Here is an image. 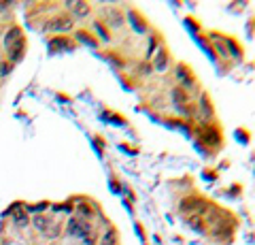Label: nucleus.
I'll return each instance as SVG.
<instances>
[{
    "label": "nucleus",
    "instance_id": "4468645a",
    "mask_svg": "<svg viewBox=\"0 0 255 245\" xmlns=\"http://www.w3.org/2000/svg\"><path fill=\"white\" fill-rule=\"evenodd\" d=\"M115 243H117V235H115V231L105 233V237H102V241H100V245H115Z\"/></svg>",
    "mask_w": 255,
    "mask_h": 245
},
{
    "label": "nucleus",
    "instance_id": "f03ea898",
    "mask_svg": "<svg viewBox=\"0 0 255 245\" xmlns=\"http://www.w3.org/2000/svg\"><path fill=\"white\" fill-rule=\"evenodd\" d=\"M68 235L70 237H81V239H87V237L92 235V226H90L87 220L75 216V218H70V222H68Z\"/></svg>",
    "mask_w": 255,
    "mask_h": 245
},
{
    "label": "nucleus",
    "instance_id": "423d86ee",
    "mask_svg": "<svg viewBox=\"0 0 255 245\" xmlns=\"http://www.w3.org/2000/svg\"><path fill=\"white\" fill-rule=\"evenodd\" d=\"M19 38H23L21 28H19V26H13L11 30H6V34H4V49H9V47H13L15 43L19 41Z\"/></svg>",
    "mask_w": 255,
    "mask_h": 245
},
{
    "label": "nucleus",
    "instance_id": "9b49d317",
    "mask_svg": "<svg viewBox=\"0 0 255 245\" xmlns=\"http://www.w3.org/2000/svg\"><path fill=\"white\" fill-rule=\"evenodd\" d=\"M172 98H174V102H179V105H185V102L189 100L187 92L183 90V88H174V90H172Z\"/></svg>",
    "mask_w": 255,
    "mask_h": 245
},
{
    "label": "nucleus",
    "instance_id": "dca6fc26",
    "mask_svg": "<svg viewBox=\"0 0 255 245\" xmlns=\"http://www.w3.org/2000/svg\"><path fill=\"white\" fill-rule=\"evenodd\" d=\"M77 36H79V38H81V41H85V43H90L92 47H96V45H98V41H96V38H94V36H90V34H85V32H79Z\"/></svg>",
    "mask_w": 255,
    "mask_h": 245
},
{
    "label": "nucleus",
    "instance_id": "2eb2a0df",
    "mask_svg": "<svg viewBox=\"0 0 255 245\" xmlns=\"http://www.w3.org/2000/svg\"><path fill=\"white\" fill-rule=\"evenodd\" d=\"M13 222L17 224L19 228H23V226H28V222H30V218H28V213H17V216L13 218Z\"/></svg>",
    "mask_w": 255,
    "mask_h": 245
},
{
    "label": "nucleus",
    "instance_id": "6e6552de",
    "mask_svg": "<svg viewBox=\"0 0 255 245\" xmlns=\"http://www.w3.org/2000/svg\"><path fill=\"white\" fill-rule=\"evenodd\" d=\"M107 19H109V23L113 28H119L124 23V13L117 11V9H111V11H107Z\"/></svg>",
    "mask_w": 255,
    "mask_h": 245
},
{
    "label": "nucleus",
    "instance_id": "0eeeda50",
    "mask_svg": "<svg viewBox=\"0 0 255 245\" xmlns=\"http://www.w3.org/2000/svg\"><path fill=\"white\" fill-rule=\"evenodd\" d=\"M32 224H34L38 231L47 233L51 228V224H53V218H49V216H34V218H32Z\"/></svg>",
    "mask_w": 255,
    "mask_h": 245
},
{
    "label": "nucleus",
    "instance_id": "6ab92c4d",
    "mask_svg": "<svg viewBox=\"0 0 255 245\" xmlns=\"http://www.w3.org/2000/svg\"><path fill=\"white\" fill-rule=\"evenodd\" d=\"M0 34H2V28H0Z\"/></svg>",
    "mask_w": 255,
    "mask_h": 245
},
{
    "label": "nucleus",
    "instance_id": "20e7f679",
    "mask_svg": "<svg viewBox=\"0 0 255 245\" xmlns=\"http://www.w3.org/2000/svg\"><path fill=\"white\" fill-rule=\"evenodd\" d=\"M66 9L73 11L75 19H85L87 15L92 13V6L87 2H83V0H77V2H66Z\"/></svg>",
    "mask_w": 255,
    "mask_h": 245
},
{
    "label": "nucleus",
    "instance_id": "f257e3e1",
    "mask_svg": "<svg viewBox=\"0 0 255 245\" xmlns=\"http://www.w3.org/2000/svg\"><path fill=\"white\" fill-rule=\"evenodd\" d=\"M73 17H68V15H55V17H51L49 21L45 23V30L47 32H68V30H73Z\"/></svg>",
    "mask_w": 255,
    "mask_h": 245
},
{
    "label": "nucleus",
    "instance_id": "ddd939ff",
    "mask_svg": "<svg viewBox=\"0 0 255 245\" xmlns=\"http://www.w3.org/2000/svg\"><path fill=\"white\" fill-rule=\"evenodd\" d=\"M66 45H70V41H66V38H53V41H49V47L51 51H58V49H66Z\"/></svg>",
    "mask_w": 255,
    "mask_h": 245
},
{
    "label": "nucleus",
    "instance_id": "39448f33",
    "mask_svg": "<svg viewBox=\"0 0 255 245\" xmlns=\"http://www.w3.org/2000/svg\"><path fill=\"white\" fill-rule=\"evenodd\" d=\"M26 47H28L26 38H19V41L15 43L13 47H9V49H6V53H9V60H11V64H13V62H19L23 56H26Z\"/></svg>",
    "mask_w": 255,
    "mask_h": 245
},
{
    "label": "nucleus",
    "instance_id": "1a4fd4ad",
    "mask_svg": "<svg viewBox=\"0 0 255 245\" xmlns=\"http://www.w3.org/2000/svg\"><path fill=\"white\" fill-rule=\"evenodd\" d=\"M128 17H130V21H132V26H134V30H136V32H145L147 23L140 19V15H138L136 11H130V13H128Z\"/></svg>",
    "mask_w": 255,
    "mask_h": 245
},
{
    "label": "nucleus",
    "instance_id": "f3484780",
    "mask_svg": "<svg viewBox=\"0 0 255 245\" xmlns=\"http://www.w3.org/2000/svg\"><path fill=\"white\" fill-rule=\"evenodd\" d=\"M11 70H13V64H11V62H9V60H6V62H2V66H0V75H2V77H6V75L11 73Z\"/></svg>",
    "mask_w": 255,
    "mask_h": 245
},
{
    "label": "nucleus",
    "instance_id": "f8f14e48",
    "mask_svg": "<svg viewBox=\"0 0 255 245\" xmlns=\"http://www.w3.org/2000/svg\"><path fill=\"white\" fill-rule=\"evenodd\" d=\"M166 66H168V53L162 49L159 51V56H157V60H155V68L157 70H166Z\"/></svg>",
    "mask_w": 255,
    "mask_h": 245
},
{
    "label": "nucleus",
    "instance_id": "a211bd4d",
    "mask_svg": "<svg viewBox=\"0 0 255 245\" xmlns=\"http://www.w3.org/2000/svg\"><path fill=\"white\" fill-rule=\"evenodd\" d=\"M60 231H62V226H60V224H55L53 228H49V231H47V237H49V239H53V237H58Z\"/></svg>",
    "mask_w": 255,
    "mask_h": 245
},
{
    "label": "nucleus",
    "instance_id": "9d476101",
    "mask_svg": "<svg viewBox=\"0 0 255 245\" xmlns=\"http://www.w3.org/2000/svg\"><path fill=\"white\" fill-rule=\"evenodd\" d=\"M198 207H202V201L194 199V196H191V199H185L181 203V211H191V209H198Z\"/></svg>",
    "mask_w": 255,
    "mask_h": 245
},
{
    "label": "nucleus",
    "instance_id": "7ed1b4c3",
    "mask_svg": "<svg viewBox=\"0 0 255 245\" xmlns=\"http://www.w3.org/2000/svg\"><path fill=\"white\" fill-rule=\"evenodd\" d=\"M177 79H179V83L183 85V88H194L196 85V75L191 73L187 64H179L177 66Z\"/></svg>",
    "mask_w": 255,
    "mask_h": 245
}]
</instances>
